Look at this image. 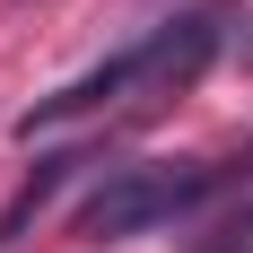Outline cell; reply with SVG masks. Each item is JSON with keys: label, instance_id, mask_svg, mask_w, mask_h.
Masks as SVG:
<instances>
[{"label": "cell", "instance_id": "1", "mask_svg": "<svg viewBox=\"0 0 253 253\" xmlns=\"http://www.w3.org/2000/svg\"><path fill=\"white\" fill-rule=\"evenodd\" d=\"M218 9H192V18H175V26H157L149 44H131V52H114L105 70H87V79H70L61 96H44L35 114H26V140L35 131H52V123H70V114H96V105H114V96H131V87H183V79L201 70L210 52H218Z\"/></svg>", "mask_w": 253, "mask_h": 253}, {"label": "cell", "instance_id": "2", "mask_svg": "<svg viewBox=\"0 0 253 253\" xmlns=\"http://www.w3.org/2000/svg\"><path fill=\"white\" fill-rule=\"evenodd\" d=\"M218 166H123L114 183H96L87 201H79V236L87 245H114V236H140V227H166L183 210L201 201Z\"/></svg>", "mask_w": 253, "mask_h": 253}, {"label": "cell", "instance_id": "3", "mask_svg": "<svg viewBox=\"0 0 253 253\" xmlns=\"http://www.w3.org/2000/svg\"><path fill=\"white\" fill-rule=\"evenodd\" d=\"M61 166H70V157H44V166L26 175V192H18V201H9V210H0V245H9V236H18L26 218H35V210L52 201V183H61Z\"/></svg>", "mask_w": 253, "mask_h": 253}]
</instances>
